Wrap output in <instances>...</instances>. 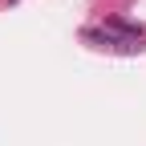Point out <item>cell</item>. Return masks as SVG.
<instances>
[]
</instances>
